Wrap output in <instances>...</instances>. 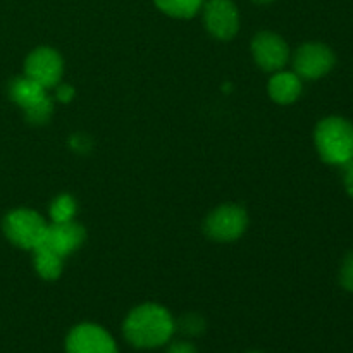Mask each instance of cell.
<instances>
[{
	"label": "cell",
	"mask_w": 353,
	"mask_h": 353,
	"mask_svg": "<svg viewBox=\"0 0 353 353\" xmlns=\"http://www.w3.org/2000/svg\"><path fill=\"white\" fill-rule=\"evenodd\" d=\"M124 338L137 348H157L174 334V319L161 305L145 303L131 310L124 321Z\"/></svg>",
	"instance_id": "1"
},
{
	"label": "cell",
	"mask_w": 353,
	"mask_h": 353,
	"mask_svg": "<svg viewBox=\"0 0 353 353\" xmlns=\"http://www.w3.org/2000/svg\"><path fill=\"white\" fill-rule=\"evenodd\" d=\"M321 159L331 165H347L353 161V124L345 117L331 116L321 121L314 133Z\"/></svg>",
	"instance_id": "2"
},
{
	"label": "cell",
	"mask_w": 353,
	"mask_h": 353,
	"mask_svg": "<svg viewBox=\"0 0 353 353\" xmlns=\"http://www.w3.org/2000/svg\"><path fill=\"white\" fill-rule=\"evenodd\" d=\"M47 226L43 217L30 209L12 210L3 219V231L7 238L19 248L33 250L43 241Z\"/></svg>",
	"instance_id": "3"
},
{
	"label": "cell",
	"mask_w": 353,
	"mask_h": 353,
	"mask_svg": "<svg viewBox=\"0 0 353 353\" xmlns=\"http://www.w3.org/2000/svg\"><path fill=\"white\" fill-rule=\"evenodd\" d=\"M248 217L245 209L238 205H221L209 214L205 221V233L216 241H233L245 233Z\"/></svg>",
	"instance_id": "4"
},
{
	"label": "cell",
	"mask_w": 353,
	"mask_h": 353,
	"mask_svg": "<svg viewBox=\"0 0 353 353\" xmlns=\"http://www.w3.org/2000/svg\"><path fill=\"white\" fill-rule=\"evenodd\" d=\"M333 50L324 43H305L295 52L293 65L302 79H319L334 68Z\"/></svg>",
	"instance_id": "5"
},
{
	"label": "cell",
	"mask_w": 353,
	"mask_h": 353,
	"mask_svg": "<svg viewBox=\"0 0 353 353\" xmlns=\"http://www.w3.org/2000/svg\"><path fill=\"white\" fill-rule=\"evenodd\" d=\"M62 71H64L62 57L57 50L50 47L34 48L28 55L26 64H24V74L40 83L47 90L61 81Z\"/></svg>",
	"instance_id": "6"
},
{
	"label": "cell",
	"mask_w": 353,
	"mask_h": 353,
	"mask_svg": "<svg viewBox=\"0 0 353 353\" xmlns=\"http://www.w3.org/2000/svg\"><path fill=\"white\" fill-rule=\"evenodd\" d=\"M68 353H117L114 338L97 324H79L65 340Z\"/></svg>",
	"instance_id": "7"
},
{
	"label": "cell",
	"mask_w": 353,
	"mask_h": 353,
	"mask_svg": "<svg viewBox=\"0 0 353 353\" xmlns=\"http://www.w3.org/2000/svg\"><path fill=\"white\" fill-rule=\"evenodd\" d=\"M203 23L214 38L231 40L240 28L236 6L231 0H209L203 7Z\"/></svg>",
	"instance_id": "8"
},
{
	"label": "cell",
	"mask_w": 353,
	"mask_h": 353,
	"mask_svg": "<svg viewBox=\"0 0 353 353\" xmlns=\"http://www.w3.org/2000/svg\"><path fill=\"white\" fill-rule=\"evenodd\" d=\"M252 54L259 68L264 71H281L288 62L290 48L279 34L264 31L252 40Z\"/></svg>",
	"instance_id": "9"
},
{
	"label": "cell",
	"mask_w": 353,
	"mask_h": 353,
	"mask_svg": "<svg viewBox=\"0 0 353 353\" xmlns=\"http://www.w3.org/2000/svg\"><path fill=\"white\" fill-rule=\"evenodd\" d=\"M85 241V228L79 226L74 221L68 223H52L47 226V233L41 243L59 254L61 257H68L76 248H79Z\"/></svg>",
	"instance_id": "10"
},
{
	"label": "cell",
	"mask_w": 353,
	"mask_h": 353,
	"mask_svg": "<svg viewBox=\"0 0 353 353\" xmlns=\"http://www.w3.org/2000/svg\"><path fill=\"white\" fill-rule=\"evenodd\" d=\"M268 92L274 102L283 105L293 103L302 95V78L296 72L278 71L269 79Z\"/></svg>",
	"instance_id": "11"
},
{
	"label": "cell",
	"mask_w": 353,
	"mask_h": 353,
	"mask_svg": "<svg viewBox=\"0 0 353 353\" xmlns=\"http://www.w3.org/2000/svg\"><path fill=\"white\" fill-rule=\"evenodd\" d=\"M9 95L23 110L31 109V107L37 105V103H40L41 100H45L48 97L47 88H43L34 79L28 78L26 74L21 76V78H16L10 83Z\"/></svg>",
	"instance_id": "12"
},
{
	"label": "cell",
	"mask_w": 353,
	"mask_h": 353,
	"mask_svg": "<svg viewBox=\"0 0 353 353\" xmlns=\"http://www.w3.org/2000/svg\"><path fill=\"white\" fill-rule=\"evenodd\" d=\"M31 252H33L34 271L38 272L40 278L52 281V279H57L61 276L62 265H64V257L55 254L52 248H48L43 243L34 247Z\"/></svg>",
	"instance_id": "13"
},
{
	"label": "cell",
	"mask_w": 353,
	"mask_h": 353,
	"mask_svg": "<svg viewBox=\"0 0 353 353\" xmlns=\"http://www.w3.org/2000/svg\"><path fill=\"white\" fill-rule=\"evenodd\" d=\"M155 6L171 17H193L203 7V0H154Z\"/></svg>",
	"instance_id": "14"
},
{
	"label": "cell",
	"mask_w": 353,
	"mask_h": 353,
	"mask_svg": "<svg viewBox=\"0 0 353 353\" xmlns=\"http://www.w3.org/2000/svg\"><path fill=\"white\" fill-rule=\"evenodd\" d=\"M76 200L71 195H61L52 202L50 205V217L52 223H68L72 221V217L76 216Z\"/></svg>",
	"instance_id": "15"
},
{
	"label": "cell",
	"mask_w": 353,
	"mask_h": 353,
	"mask_svg": "<svg viewBox=\"0 0 353 353\" xmlns=\"http://www.w3.org/2000/svg\"><path fill=\"white\" fill-rule=\"evenodd\" d=\"M178 330L183 336L195 338L205 331V321L203 317H200L199 314H185V316L179 317L178 321H174V331Z\"/></svg>",
	"instance_id": "16"
},
{
	"label": "cell",
	"mask_w": 353,
	"mask_h": 353,
	"mask_svg": "<svg viewBox=\"0 0 353 353\" xmlns=\"http://www.w3.org/2000/svg\"><path fill=\"white\" fill-rule=\"evenodd\" d=\"M52 112H54V107H52V100L50 97H47L45 100H41L40 103H37V105H33L31 109L24 110V114H26L28 121L33 124H43L47 123L48 119H50Z\"/></svg>",
	"instance_id": "17"
},
{
	"label": "cell",
	"mask_w": 353,
	"mask_h": 353,
	"mask_svg": "<svg viewBox=\"0 0 353 353\" xmlns=\"http://www.w3.org/2000/svg\"><path fill=\"white\" fill-rule=\"evenodd\" d=\"M340 285L347 292H353V250L345 257L340 269Z\"/></svg>",
	"instance_id": "18"
},
{
	"label": "cell",
	"mask_w": 353,
	"mask_h": 353,
	"mask_svg": "<svg viewBox=\"0 0 353 353\" xmlns=\"http://www.w3.org/2000/svg\"><path fill=\"white\" fill-rule=\"evenodd\" d=\"M168 353H199L190 341H176L168 348Z\"/></svg>",
	"instance_id": "19"
},
{
	"label": "cell",
	"mask_w": 353,
	"mask_h": 353,
	"mask_svg": "<svg viewBox=\"0 0 353 353\" xmlns=\"http://www.w3.org/2000/svg\"><path fill=\"white\" fill-rule=\"evenodd\" d=\"M55 97H57V100H61V102H71L72 97H74V88L69 85L59 86L57 92H55Z\"/></svg>",
	"instance_id": "20"
},
{
	"label": "cell",
	"mask_w": 353,
	"mask_h": 353,
	"mask_svg": "<svg viewBox=\"0 0 353 353\" xmlns=\"http://www.w3.org/2000/svg\"><path fill=\"white\" fill-rule=\"evenodd\" d=\"M345 188H347L348 195L353 199V161L348 162L347 165H345Z\"/></svg>",
	"instance_id": "21"
},
{
	"label": "cell",
	"mask_w": 353,
	"mask_h": 353,
	"mask_svg": "<svg viewBox=\"0 0 353 353\" xmlns=\"http://www.w3.org/2000/svg\"><path fill=\"white\" fill-rule=\"evenodd\" d=\"M255 2H259V3H268V2H271V0H255Z\"/></svg>",
	"instance_id": "22"
},
{
	"label": "cell",
	"mask_w": 353,
	"mask_h": 353,
	"mask_svg": "<svg viewBox=\"0 0 353 353\" xmlns=\"http://www.w3.org/2000/svg\"><path fill=\"white\" fill-rule=\"evenodd\" d=\"M247 353H262V352H259V350H250V352H247Z\"/></svg>",
	"instance_id": "23"
}]
</instances>
